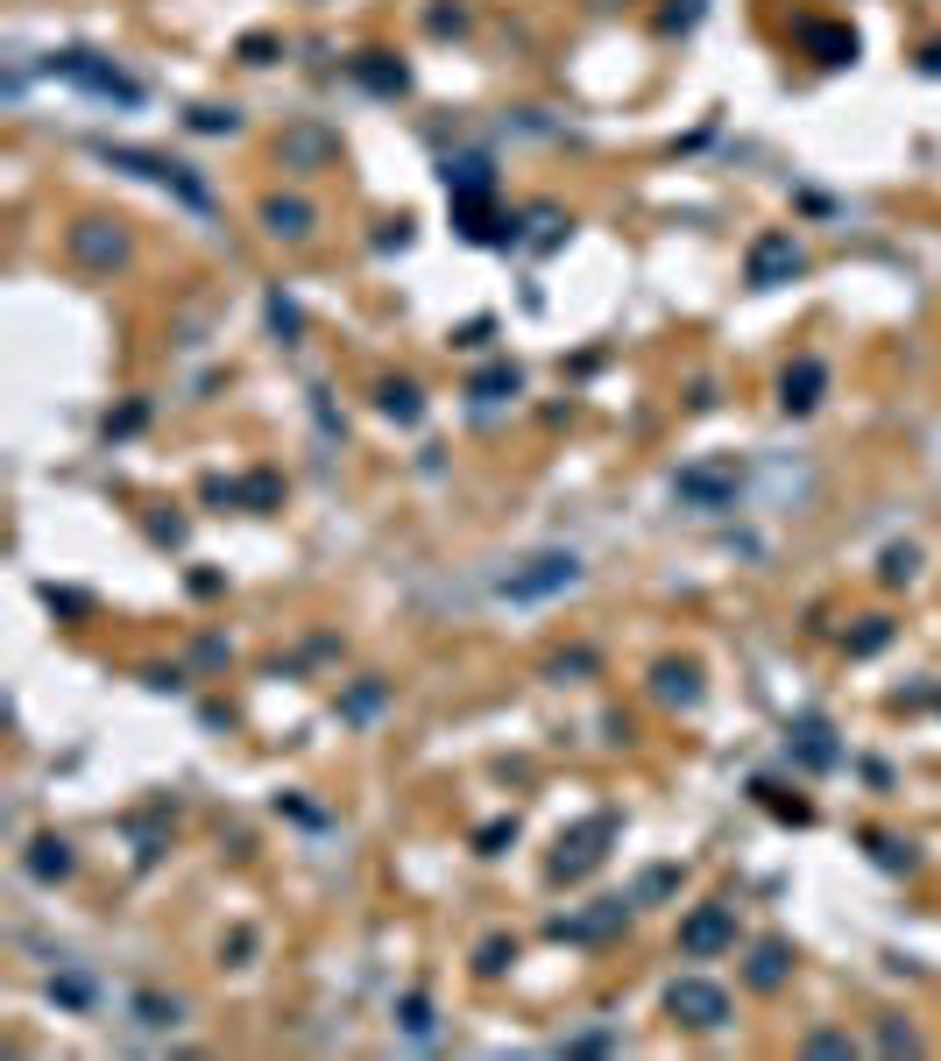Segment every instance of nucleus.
<instances>
[{"label":"nucleus","instance_id":"20e7f679","mask_svg":"<svg viewBox=\"0 0 941 1061\" xmlns=\"http://www.w3.org/2000/svg\"><path fill=\"white\" fill-rule=\"evenodd\" d=\"M722 941H729V913H694V920H686V948H694V955L722 948Z\"/></svg>","mask_w":941,"mask_h":1061},{"label":"nucleus","instance_id":"7ed1b4c3","mask_svg":"<svg viewBox=\"0 0 941 1061\" xmlns=\"http://www.w3.org/2000/svg\"><path fill=\"white\" fill-rule=\"evenodd\" d=\"M786 269H800V248L786 241V234H765V241L751 248V283H757V291H765V283H779Z\"/></svg>","mask_w":941,"mask_h":1061},{"label":"nucleus","instance_id":"423d86ee","mask_svg":"<svg viewBox=\"0 0 941 1061\" xmlns=\"http://www.w3.org/2000/svg\"><path fill=\"white\" fill-rule=\"evenodd\" d=\"M814 390H821V368L800 362V376H786V403H793V411H807V403H814Z\"/></svg>","mask_w":941,"mask_h":1061},{"label":"nucleus","instance_id":"f257e3e1","mask_svg":"<svg viewBox=\"0 0 941 1061\" xmlns=\"http://www.w3.org/2000/svg\"><path fill=\"white\" fill-rule=\"evenodd\" d=\"M574 552H545V559H531V574H510L503 580V594L510 602H538V594H552V588H574Z\"/></svg>","mask_w":941,"mask_h":1061},{"label":"nucleus","instance_id":"f03ea898","mask_svg":"<svg viewBox=\"0 0 941 1061\" xmlns=\"http://www.w3.org/2000/svg\"><path fill=\"white\" fill-rule=\"evenodd\" d=\"M672 1012H680L686 1026H722V1012H729V998L715 991V983H701V977H686V983H672Z\"/></svg>","mask_w":941,"mask_h":1061},{"label":"nucleus","instance_id":"39448f33","mask_svg":"<svg viewBox=\"0 0 941 1061\" xmlns=\"http://www.w3.org/2000/svg\"><path fill=\"white\" fill-rule=\"evenodd\" d=\"M262 220H269V234H305V227H311V213H305V205H297V199H291V205L277 199V205H269Z\"/></svg>","mask_w":941,"mask_h":1061},{"label":"nucleus","instance_id":"0eeeda50","mask_svg":"<svg viewBox=\"0 0 941 1061\" xmlns=\"http://www.w3.org/2000/svg\"><path fill=\"white\" fill-rule=\"evenodd\" d=\"M779 963H786L779 948H757V969H751V977H757V983H779Z\"/></svg>","mask_w":941,"mask_h":1061}]
</instances>
